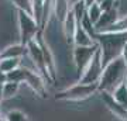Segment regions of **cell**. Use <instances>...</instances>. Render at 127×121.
Masks as SVG:
<instances>
[{"label":"cell","instance_id":"1","mask_svg":"<svg viewBox=\"0 0 127 121\" xmlns=\"http://www.w3.org/2000/svg\"><path fill=\"white\" fill-rule=\"evenodd\" d=\"M93 40L99 47L103 66L122 55L127 45V32H95Z\"/></svg>","mask_w":127,"mask_h":121},{"label":"cell","instance_id":"2","mask_svg":"<svg viewBox=\"0 0 127 121\" xmlns=\"http://www.w3.org/2000/svg\"><path fill=\"white\" fill-rule=\"evenodd\" d=\"M127 77V65L122 56L106 63L102 71V76L97 82V92L113 93V90L124 83Z\"/></svg>","mask_w":127,"mask_h":121},{"label":"cell","instance_id":"3","mask_svg":"<svg viewBox=\"0 0 127 121\" xmlns=\"http://www.w3.org/2000/svg\"><path fill=\"white\" fill-rule=\"evenodd\" d=\"M17 23H18V35H20V44L27 45L32 41L40 32L38 23L32 18L31 14L18 11L17 10Z\"/></svg>","mask_w":127,"mask_h":121},{"label":"cell","instance_id":"4","mask_svg":"<svg viewBox=\"0 0 127 121\" xmlns=\"http://www.w3.org/2000/svg\"><path fill=\"white\" fill-rule=\"evenodd\" d=\"M97 92V85H85V83H75L73 86L62 90L57 94V100L65 101H79V100L89 99Z\"/></svg>","mask_w":127,"mask_h":121},{"label":"cell","instance_id":"5","mask_svg":"<svg viewBox=\"0 0 127 121\" xmlns=\"http://www.w3.org/2000/svg\"><path fill=\"white\" fill-rule=\"evenodd\" d=\"M102 71H103V63L100 59V52L99 48L96 51V54L92 56L91 62L86 65L81 73V76L78 77L79 83H85V85H97L100 76H102Z\"/></svg>","mask_w":127,"mask_h":121},{"label":"cell","instance_id":"6","mask_svg":"<svg viewBox=\"0 0 127 121\" xmlns=\"http://www.w3.org/2000/svg\"><path fill=\"white\" fill-rule=\"evenodd\" d=\"M97 44H93L91 47H73V63L76 68V75L78 77L81 76V73L83 72V69L86 68V65L91 62L92 56L96 54L97 51Z\"/></svg>","mask_w":127,"mask_h":121},{"label":"cell","instance_id":"7","mask_svg":"<svg viewBox=\"0 0 127 121\" xmlns=\"http://www.w3.org/2000/svg\"><path fill=\"white\" fill-rule=\"evenodd\" d=\"M26 48H27L28 56L32 59V62H34V65H35L37 71L40 72V75L44 77V79H51L50 73H48V69H47L45 61H44V56H42V51H41L40 44L37 42L35 38H34L32 41H30V42L26 45Z\"/></svg>","mask_w":127,"mask_h":121},{"label":"cell","instance_id":"8","mask_svg":"<svg viewBox=\"0 0 127 121\" xmlns=\"http://www.w3.org/2000/svg\"><path fill=\"white\" fill-rule=\"evenodd\" d=\"M120 17L119 13V7H114L107 11H102L99 20L95 23V32H106L114 23L117 21V18Z\"/></svg>","mask_w":127,"mask_h":121},{"label":"cell","instance_id":"9","mask_svg":"<svg viewBox=\"0 0 127 121\" xmlns=\"http://www.w3.org/2000/svg\"><path fill=\"white\" fill-rule=\"evenodd\" d=\"M37 42L40 44V48L42 51V56H44V61H45V65H47V69H48V73H50L51 79L55 76V62H54V56H52V52H51L50 47L47 44V41L44 40V37L41 34V31L37 34L35 37Z\"/></svg>","mask_w":127,"mask_h":121},{"label":"cell","instance_id":"10","mask_svg":"<svg viewBox=\"0 0 127 121\" xmlns=\"http://www.w3.org/2000/svg\"><path fill=\"white\" fill-rule=\"evenodd\" d=\"M102 100H103V103L106 104L107 110H109L114 117H117V118H120V120H123V121H127V110L124 107H122V106L113 99L112 94L102 92Z\"/></svg>","mask_w":127,"mask_h":121},{"label":"cell","instance_id":"11","mask_svg":"<svg viewBox=\"0 0 127 121\" xmlns=\"http://www.w3.org/2000/svg\"><path fill=\"white\" fill-rule=\"evenodd\" d=\"M72 44L73 47H91V45L96 44V42L93 40V35H91L85 28L78 24V27L72 37Z\"/></svg>","mask_w":127,"mask_h":121},{"label":"cell","instance_id":"12","mask_svg":"<svg viewBox=\"0 0 127 121\" xmlns=\"http://www.w3.org/2000/svg\"><path fill=\"white\" fill-rule=\"evenodd\" d=\"M24 83H27L28 87H31L37 94H44V93H45V83H44V77L41 76L40 73H37V72H28Z\"/></svg>","mask_w":127,"mask_h":121},{"label":"cell","instance_id":"13","mask_svg":"<svg viewBox=\"0 0 127 121\" xmlns=\"http://www.w3.org/2000/svg\"><path fill=\"white\" fill-rule=\"evenodd\" d=\"M51 3H52V14L59 23H62L65 16L71 11L69 0H51Z\"/></svg>","mask_w":127,"mask_h":121},{"label":"cell","instance_id":"14","mask_svg":"<svg viewBox=\"0 0 127 121\" xmlns=\"http://www.w3.org/2000/svg\"><path fill=\"white\" fill-rule=\"evenodd\" d=\"M61 24H62V30H64V34H65V38H66V41H68L69 44H72L73 32H75V30H76V27H78L76 18L73 17V14L69 11V13L65 16L64 21L61 23Z\"/></svg>","mask_w":127,"mask_h":121},{"label":"cell","instance_id":"15","mask_svg":"<svg viewBox=\"0 0 127 121\" xmlns=\"http://www.w3.org/2000/svg\"><path fill=\"white\" fill-rule=\"evenodd\" d=\"M26 52H27L26 45H23V44L18 42V44L9 45V47H6L4 49L0 51V58H16V59H20Z\"/></svg>","mask_w":127,"mask_h":121},{"label":"cell","instance_id":"16","mask_svg":"<svg viewBox=\"0 0 127 121\" xmlns=\"http://www.w3.org/2000/svg\"><path fill=\"white\" fill-rule=\"evenodd\" d=\"M28 72H30V71H26V69H23L21 66L16 68V69H13L11 72L6 73L7 82H14V83L21 85V83H24V82H26V77H27Z\"/></svg>","mask_w":127,"mask_h":121},{"label":"cell","instance_id":"17","mask_svg":"<svg viewBox=\"0 0 127 121\" xmlns=\"http://www.w3.org/2000/svg\"><path fill=\"white\" fill-rule=\"evenodd\" d=\"M112 96H113V99L116 100L122 107H124L127 110V87H126L124 83L120 85L119 87H116V89L113 90Z\"/></svg>","mask_w":127,"mask_h":121},{"label":"cell","instance_id":"18","mask_svg":"<svg viewBox=\"0 0 127 121\" xmlns=\"http://www.w3.org/2000/svg\"><path fill=\"white\" fill-rule=\"evenodd\" d=\"M20 86L21 85L14 83V82H6L3 85V100H9L16 97L18 92H20Z\"/></svg>","mask_w":127,"mask_h":121},{"label":"cell","instance_id":"19","mask_svg":"<svg viewBox=\"0 0 127 121\" xmlns=\"http://www.w3.org/2000/svg\"><path fill=\"white\" fill-rule=\"evenodd\" d=\"M20 66V59L16 58H0V71L9 73L13 69Z\"/></svg>","mask_w":127,"mask_h":121},{"label":"cell","instance_id":"20","mask_svg":"<svg viewBox=\"0 0 127 121\" xmlns=\"http://www.w3.org/2000/svg\"><path fill=\"white\" fill-rule=\"evenodd\" d=\"M106 32H127V13L122 14Z\"/></svg>","mask_w":127,"mask_h":121},{"label":"cell","instance_id":"21","mask_svg":"<svg viewBox=\"0 0 127 121\" xmlns=\"http://www.w3.org/2000/svg\"><path fill=\"white\" fill-rule=\"evenodd\" d=\"M86 6H85V3L83 1H78V3H73V4H71V13L73 14V17L76 18L78 24L81 23V20L83 18V16L86 14Z\"/></svg>","mask_w":127,"mask_h":121},{"label":"cell","instance_id":"22","mask_svg":"<svg viewBox=\"0 0 127 121\" xmlns=\"http://www.w3.org/2000/svg\"><path fill=\"white\" fill-rule=\"evenodd\" d=\"M13 6L18 11H24V13L31 14V9H32V0H10Z\"/></svg>","mask_w":127,"mask_h":121},{"label":"cell","instance_id":"23","mask_svg":"<svg viewBox=\"0 0 127 121\" xmlns=\"http://www.w3.org/2000/svg\"><path fill=\"white\" fill-rule=\"evenodd\" d=\"M86 14H88V17H89V20L93 23V25H95V23L99 20L100 14H102V10H100L97 3H93V4H91L86 9Z\"/></svg>","mask_w":127,"mask_h":121},{"label":"cell","instance_id":"24","mask_svg":"<svg viewBox=\"0 0 127 121\" xmlns=\"http://www.w3.org/2000/svg\"><path fill=\"white\" fill-rule=\"evenodd\" d=\"M6 118H7V121H28L27 116L20 110H10L6 114Z\"/></svg>","mask_w":127,"mask_h":121},{"label":"cell","instance_id":"25","mask_svg":"<svg viewBox=\"0 0 127 121\" xmlns=\"http://www.w3.org/2000/svg\"><path fill=\"white\" fill-rule=\"evenodd\" d=\"M117 4H119L117 0H103V1L99 3V7L102 11H107V10H112L114 7H117Z\"/></svg>","mask_w":127,"mask_h":121},{"label":"cell","instance_id":"26","mask_svg":"<svg viewBox=\"0 0 127 121\" xmlns=\"http://www.w3.org/2000/svg\"><path fill=\"white\" fill-rule=\"evenodd\" d=\"M6 82H7L6 73H4V72H1V71H0V85H4Z\"/></svg>","mask_w":127,"mask_h":121},{"label":"cell","instance_id":"27","mask_svg":"<svg viewBox=\"0 0 127 121\" xmlns=\"http://www.w3.org/2000/svg\"><path fill=\"white\" fill-rule=\"evenodd\" d=\"M83 3H85V6H86V7H89L91 4H93V3H95V0H83Z\"/></svg>","mask_w":127,"mask_h":121},{"label":"cell","instance_id":"28","mask_svg":"<svg viewBox=\"0 0 127 121\" xmlns=\"http://www.w3.org/2000/svg\"><path fill=\"white\" fill-rule=\"evenodd\" d=\"M0 101H3V85H0Z\"/></svg>","mask_w":127,"mask_h":121},{"label":"cell","instance_id":"29","mask_svg":"<svg viewBox=\"0 0 127 121\" xmlns=\"http://www.w3.org/2000/svg\"><path fill=\"white\" fill-rule=\"evenodd\" d=\"M0 121H7V118H6V114H1V113H0Z\"/></svg>","mask_w":127,"mask_h":121},{"label":"cell","instance_id":"30","mask_svg":"<svg viewBox=\"0 0 127 121\" xmlns=\"http://www.w3.org/2000/svg\"><path fill=\"white\" fill-rule=\"evenodd\" d=\"M78 1H83V0H69V3L73 4V3H78Z\"/></svg>","mask_w":127,"mask_h":121},{"label":"cell","instance_id":"31","mask_svg":"<svg viewBox=\"0 0 127 121\" xmlns=\"http://www.w3.org/2000/svg\"><path fill=\"white\" fill-rule=\"evenodd\" d=\"M100 1H103V0H95V3H97V4H99Z\"/></svg>","mask_w":127,"mask_h":121},{"label":"cell","instance_id":"32","mask_svg":"<svg viewBox=\"0 0 127 121\" xmlns=\"http://www.w3.org/2000/svg\"><path fill=\"white\" fill-rule=\"evenodd\" d=\"M124 85H126V87H127V77H126V80H124Z\"/></svg>","mask_w":127,"mask_h":121},{"label":"cell","instance_id":"33","mask_svg":"<svg viewBox=\"0 0 127 121\" xmlns=\"http://www.w3.org/2000/svg\"><path fill=\"white\" fill-rule=\"evenodd\" d=\"M0 113H1V101H0Z\"/></svg>","mask_w":127,"mask_h":121}]
</instances>
